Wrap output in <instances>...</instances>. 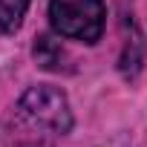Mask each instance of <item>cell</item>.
Instances as JSON below:
<instances>
[{"label": "cell", "mask_w": 147, "mask_h": 147, "mask_svg": "<svg viewBox=\"0 0 147 147\" xmlns=\"http://www.w3.org/2000/svg\"><path fill=\"white\" fill-rule=\"evenodd\" d=\"M49 20L63 38L95 43L104 32V3L101 0H52Z\"/></svg>", "instance_id": "2"}, {"label": "cell", "mask_w": 147, "mask_h": 147, "mask_svg": "<svg viewBox=\"0 0 147 147\" xmlns=\"http://www.w3.org/2000/svg\"><path fill=\"white\" fill-rule=\"evenodd\" d=\"M26 9H29V0H0V32L9 35L20 29Z\"/></svg>", "instance_id": "3"}, {"label": "cell", "mask_w": 147, "mask_h": 147, "mask_svg": "<svg viewBox=\"0 0 147 147\" xmlns=\"http://www.w3.org/2000/svg\"><path fill=\"white\" fill-rule=\"evenodd\" d=\"M35 58H38V63H40L43 69H61L63 49H61V43H55L49 35H43V38H38V43H35Z\"/></svg>", "instance_id": "4"}, {"label": "cell", "mask_w": 147, "mask_h": 147, "mask_svg": "<svg viewBox=\"0 0 147 147\" xmlns=\"http://www.w3.org/2000/svg\"><path fill=\"white\" fill-rule=\"evenodd\" d=\"M18 121L29 127L35 147H46L52 138L69 133V101L55 87H29L18 101Z\"/></svg>", "instance_id": "1"}]
</instances>
